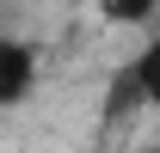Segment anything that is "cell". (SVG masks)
<instances>
[{
	"instance_id": "6da1fadb",
	"label": "cell",
	"mask_w": 160,
	"mask_h": 153,
	"mask_svg": "<svg viewBox=\"0 0 160 153\" xmlns=\"http://www.w3.org/2000/svg\"><path fill=\"white\" fill-rule=\"evenodd\" d=\"M31 74H37V61H31V49H25V43H6V37H0V104H12V98H25Z\"/></svg>"
},
{
	"instance_id": "7a4b0ae2",
	"label": "cell",
	"mask_w": 160,
	"mask_h": 153,
	"mask_svg": "<svg viewBox=\"0 0 160 153\" xmlns=\"http://www.w3.org/2000/svg\"><path fill=\"white\" fill-rule=\"evenodd\" d=\"M136 80H142V98H148V104H160V43L136 61Z\"/></svg>"
},
{
	"instance_id": "3957f363",
	"label": "cell",
	"mask_w": 160,
	"mask_h": 153,
	"mask_svg": "<svg viewBox=\"0 0 160 153\" xmlns=\"http://www.w3.org/2000/svg\"><path fill=\"white\" fill-rule=\"evenodd\" d=\"M105 12H111V19H123V25H136V19H148V12H154V0H105Z\"/></svg>"
}]
</instances>
